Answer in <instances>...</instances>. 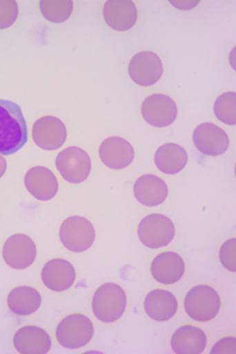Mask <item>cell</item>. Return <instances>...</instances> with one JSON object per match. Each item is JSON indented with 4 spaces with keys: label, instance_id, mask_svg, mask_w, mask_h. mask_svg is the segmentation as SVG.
Segmentation results:
<instances>
[{
    "label": "cell",
    "instance_id": "obj_7",
    "mask_svg": "<svg viewBox=\"0 0 236 354\" xmlns=\"http://www.w3.org/2000/svg\"><path fill=\"white\" fill-rule=\"evenodd\" d=\"M56 168L66 181L81 183L89 176L92 163L85 150L70 147L57 155Z\"/></svg>",
    "mask_w": 236,
    "mask_h": 354
},
{
    "label": "cell",
    "instance_id": "obj_21",
    "mask_svg": "<svg viewBox=\"0 0 236 354\" xmlns=\"http://www.w3.org/2000/svg\"><path fill=\"white\" fill-rule=\"evenodd\" d=\"M145 310L152 320L168 321L177 312V299L170 291H151L145 299Z\"/></svg>",
    "mask_w": 236,
    "mask_h": 354
},
{
    "label": "cell",
    "instance_id": "obj_9",
    "mask_svg": "<svg viewBox=\"0 0 236 354\" xmlns=\"http://www.w3.org/2000/svg\"><path fill=\"white\" fill-rule=\"evenodd\" d=\"M128 73L133 82L139 86H152L163 75L161 59L151 51H141L133 56L130 62Z\"/></svg>",
    "mask_w": 236,
    "mask_h": 354
},
{
    "label": "cell",
    "instance_id": "obj_23",
    "mask_svg": "<svg viewBox=\"0 0 236 354\" xmlns=\"http://www.w3.org/2000/svg\"><path fill=\"white\" fill-rule=\"evenodd\" d=\"M42 297L36 289L31 287H18L13 289L8 297L10 310L21 317L31 315L41 307Z\"/></svg>",
    "mask_w": 236,
    "mask_h": 354
},
{
    "label": "cell",
    "instance_id": "obj_27",
    "mask_svg": "<svg viewBox=\"0 0 236 354\" xmlns=\"http://www.w3.org/2000/svg\"><path fill=\"white\" fill-rule=\"evenodd\" d=\"M219 261L228 271H236V241L235 238L226 241L219 250Z\"/></svg>",
    "mask_w": 236,
    "mask_h": 354
},
{
    "label": "cell",
    "instance_id": "obj_5",
    "mask_svg": "<svg viewBox=\"0 0 236 354\" xmlns=\"http://www.w3.org/2000/svg\"><path fill=\"white\" fill-rule=\"evenodd\" d=\"M62 244L72 252H83L95 241V230L88 220L82 216H70L64 220L59 230Z\"/></svg>",
    "mask_w": 236,
    "mask_h": 354
},
{
    "label": "cell",
    "instance_id": "obj_17",
    "mask_svg": "<svg viewBox=\"0 0 236 354\" xmlns=\"http://www.w3.org/2000/svg\"><path fill=\"white\" fill-rule=\"evenodd\" d=\"M186 271L184 261L175 252L158 254L151 264V274L157 282L173 284L183 277Z\"/></svg>",
    "mask_w": 236,
    "mask_h": 354
},
{
    "label": "cell",
    "instance_id": "obj_29",
    "mask_svg": "<svg viewBox=\"0 0 236 354\" xmlns=\"http://www.w3.org/2000/svg\"><path fill=\"white\" fill-rule=\"evenodd\" d=\"M5 171H6V160L3 155H0V177L4 175Z\"/></svg>",
    "mask_w": 236,
    "mask_h": 354
},
{
    "label": "cell",
    "instance_id": "obj_18",
    "mask_svg": "<svg viewBox=\"0 0 236 354\" xmlns=\"http://www.w3.org/2000/svg\"><path fill=\"white\" fill-rule=\"evenodd\" d=\"M75 277L74 266L66 259H52L43 268L42 281L51 290H67L75 282Z\"/></svg>",
    "mask_w": 236,
    "mask_h": 354
},
{
    "label": "cell",
    "instance_id": "obj_16",
    "mask_svg": "<svg viewBox=\"0 0 236 354\" xmlns=\"http://www.w3.org/2000/svg\"><path fill=\"white\" fill-rule=\"evenodd\" d=\"M26 187L35 198L48 201L57 194L59 182L49 169L46 167H35L26 173Z\"/></svg>",
    "mask_w": 236,
    "mask_h": 354
},
{
    "label": "cell",
    "instance_id": "obj_8",
    "mask_svg": "<svg viewBox=\"0 0 236 354\" xmlns=\"http://www.w3.org/2000/svg\"><path fill=\"white\" fill-rule=\"evenodd\" d=\"M177 112L175 102L164 94L150 95L141 105L144 119L152 127H169L177 118Z\"/></svg>",
    "mask_w": 236,
    "mask_h": 354
},
{
    "label": "cell",
    "instance_id": "obj_19",
    "mask_svg": "<svg viewBox=\"0 0 236 354\" xmlns=\"http://www.w3.org/2000/svg\"><path fill=\"white\" fill-rule=\"evenodd\" d=\"M207 345V335L194 326H183L171 337V348L177 354L202 353Z\"/></svg>",
    "mask_w": 236,
    "mask_h": 354
},
{
    "label": "cell",
    "instance_id": "obj_22",
    "mask_svg": "<svg viewBox=\"0 0 236 354\" xmlns=\"http://www.w3.org/2000/svg\"><path fill=\"white\" fill-rule=\"evenodd\" d=\"M157 168L161 173L173 175L186 168L188 162V153L177 144L169 143L161 145L155 155Z\"/></svg>",
    "mask_w": 236,
    "mask_h": 354
},
{
    "label": "cell",
    "instance_id": "obj_24",
    "mask_svg": "<svg viewBox=\"0 0 236 354\" xmlns=\"http://www.w3.org/2000/svg\"><path fill=\"white\" fill-rule=\"evenodd\" d=\"M39 9L46 19L52 23H63L72 12L70 0H42Z\"/></svg>",
    "mask_w": 236,
    "mask_h": 354
},
{
    "label": "cell",
    "instance_id": "obj_25",
    "mask_svg": "<svg viewBox=\"0 0 236 354\" xmlns=\"http://www.w3.org/2000/svg\"><path fill=\"white\" fill-rule=\"evenodd\" d=\"M216 118L227 125L236 124V94L228 92L217 97L214 105Z\"/></svg>",
    "mask_w": 236,
    "mask_h": 354
},
{
    "label": "cell",
    "instance_id": "obj_3",
    "mask_svg": "<svg viewBox=\"0 0 236 354\" xmlns=\"http://www.w3.org/2000/svg\"><path fill=\"white\" fill-rule=\"evenodd\" d=\"M184 307L193 320L207 322L219 314L221 299L219 294L209 286H197L186 294Z\"/></svg>",
    "mask_w": 236,
    "mask_h": 354
},
{
    "label": "cell",
    "instance_id": "obj_20",
    "mask_svg": "<svg viewBox=\"0 0 236 354\" xmlns=\"http://www.w3.org/2000/svg\"><path fill=\"white\" fill-rule=\"evenodd\" d=\"M135 196L144 206L155 207L164 203L168 196V186L155 175L139 177L133 187Z\"/></svg>",
    "mask_w": 236,
    "mask_h": 354
},
{
    "label": "cell",
    "instance_id": "obj_11",
    "mask_svg": "<svg viewBox=\"0 0 236 354\" xmlns=\"http://www.w3.org/2000/svg\"><path fill=\"white\" fill-rule=\"evenodd\" d=\"M3 257L5 263L13 269H26L36 258V245L26 234H14L5 243Z\"/></svg>",
    "mask_w": 236,
    "mask_h": 354
},
{
    "label": "cell",
    "instance_id": "obj_12",
    "mask_svg": "<svg viewBox=\"0 0 236 354\" xmlns=\"http://www.w3.org/2000/svg\"><path fill=\"white\" fill-rule=\"evenodd\" d=\"M195 147L206 156H219L229 147L228 136L222 129L210 122H204L194 131Z\"/></svg>",
    "mask_w": 236,
    "mask_h": 354
},
{
    "label": "cell",
    "instance_id": "obj_28",
    "mask_svg": "<svg viewBox=\"0 0 236 354\" xmlns=\"http://www.w3.org/2000/svg\"><path fill=\"white\" fill-rule=\"evenodd\" d=\"M236 340L235 337H224L219 342H216L215 346L213 347L211 353H236Z\"/></svg>",
    "mask_w": 236,
    "mask_h": 354
},
{
    "label": "cell",
    "instance_id": "obj_4",
    "mask_svg": "<svg viewBox=\"0 0 236 354\" xmlns=\"http://www.w3.org/2000/svg\"><path fill=\"white\" fill-rule=\"evenodd\" d=\"M93 334L92 321L82 314H72L64 317L56 329V337L59 345L69 350H76L87 345Z\"/></svg>",
    "mask_w": 236,
    "mask_h": 354
},
{
    "label": "cell",
    "instance_id": "obj_6",
    "mask_svg": "<svg viewBox=\"0 0 236 354\" xmlns=\"http://www.w3.org/2000/svg\"><path fill=\"white\" fill-rule=\"evenodd\" d=\"M138 236L141 243L151 249L169 245L175 236V225L165 215H148L140 221Z\"/></svg>",
    "mask_w": 236,
    "mask_h": 354
},
{
    "label": "cell",
    "instance_id": "obj_26",
    "mask_svg": "<svg viewBox=\"0 0 236 354\" xmlns=\"http://www.w3.org/2000/svg\"><path fill=\"white\" fill-rule=\"evenodd\" d=\"M17 17V3L14 0H0V30L13 26Z\"/></svg>",
    "mask_w": 236,
    "mask_h": 354
},
{
    "label": "cell",
    "instance_id": "obj_10",
    "mask_svg": "<svg viewBox=\"0 0 236 354\" xmlns=\"http://www.w3.org/2000/svg\"><path fill=\"white\" fill-rule=\"evenodd\" d=\"M32 138L44 150H56L67 140V129L59 118L47 115L38 119L32 127Z\"/></svg>",
    "mask_w": 236,
    "mask_h": 354
},
{
    "label": "cell",
    "instance_id": "obj_2",
    "mask_svg": "<svg viewBox=\"0 0 236 354\" xmlns=\"http://www.w3.org/2000/svg\"><path fill=\"white\" fill-rule=\"evenodd\" d=\"M126 302L123 288L114 283H106L94 294L92 304L94 315L106 324L114 322L123 317Z\"/></svg>",
    "mask_w": 236,
    "mask_h": 354
},
{
    "label": "cell",
    "instance_id": "obj_14",
    "mask_svg": "<svg viewBox=\"0 0 236 354\" xmlns=\"http://www.w3.org/2000/svg\"><path fill=\"white\" fill-rule=\"evenodd\" d=\"M99 153L104 165L115 170L126 168L135 158L131 144L120 137H110L104 140Z\"/></svg>",
    "mask_w": 236,
    "mask_h": 354
},
{
    "label": "cell",
    "instance_id": "obj_13",
    "mask_svg": "<svg viewBox=\"0 0 236 354\" xmlns=\"http://www.w3.org/2000/svg\"><path fill=\"white\" fill-rule=\"evenodd\" d=\"M102 13L107 26L117 31L132 29L138 18V11L131 0H108L104 5Z\"/></svg>",
    "mask_w": 236,
    "mask_h": 354
},
{
    "label": "cell",
    "instance_id": "obj_15",
    "mask_svg": "<svg viewBox=\"0 0 236 354\" xmlns=\"http://www.w3.org/2000/svg\"><path fill=\"white\" fill-rule=\"evenodd\" d=\"M13 345L21 354H46L50 351L51 339L44 329L26 326L16 332Z\"/></svg>",
    "mask_w": 236,
    "mask_h": 354
},
{
    "label": "cell",
    "instance_id": "obj_1",
    "mask_svg": "<svg viewBox=\"0 0 236 354\" xmlns=\"http://www.w3.org/2000/svg\"><path fill=\"white\" fill-rule=\"evenodd\" d=\"M26 142L28 127L21 107L14 102L0 100V155H13Z\"/></svg>",
    "mask_w": 236,
    "mask_h": 354
}]
</instances>
